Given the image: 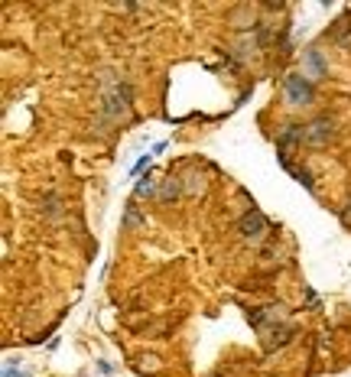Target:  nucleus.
I'll list each match as a JSON object with an SVG mask.
<instances>
[{
    "label": "nucleus",
    "instance_id": "1",
    "mask_svg": "<svg viewBox=\"0 0 351 377\" xmlns=\"http://www.w3.org/2000/svg\"><path fill=\"white\" fill-rule=\"evenodd\" d=\"M283 94H286L289 108H306V104H312L315 88L306 75H286L283 78Z\"/></svg>",
    "mask_w": 351,
    "mask_h": 377
},
{
    "label": "nucleus",
    "instance_id": "2",
    "mask_svg": "<svg viewBox=\"0 0 351 377\" xmlns=\"http://www.w3.org/2000/svg\"><path fill=\"white\" fill-rule=\"evenodd\" d=\"M332 127H335V124H332L329 117H319V120H312V124L306 127L303 140H306V143H312V146H325L329 140L335 137V134H332Z\"/></svg>",
    "mask_w": 351,
    "mask_h": 377
},
{
    "label": "nucleus",
    "instance_id": "3",
    "mask_svg": "<svg viewBox=\"0 0 351 377\" xmlns=\"http://www.w3.org/2000/svg\"><path fill=\"white\" fill-rule=\"evenodd\" d=\"M238 228H241V234H244V238L260 241L263 234H267V228H270V224H267V218H263L260 212H247V215L241 218V224H238Z\"/></svg>",
    "mask_w": 351,
    "mask_h": 377
},
{
    "label": "nucleus",
    "instance_id": "4",
    "mask_svg": "<svg viewBox=\"0 0 351 377\" xmlns=\"http://www.w3.org/2000/svg\"><path fill=\"white\" fill-rule=\"evenodd\" d=\"M179 192H182L179 179H176V176H169V179H166L160 189H156V198H160V202H169V198H176V195H179Z\"/></svg>",
    "mask_w": 351,
    "mask_h": 377
},
{
    "label": "nucleus",
    "instance_id": "5",
    "mask_svg": "<svg viewBox=\"0 0 351 377\" xmlns=\"http://www.w3.org/2000/svg\"><path fill=\"white\" fill-rule=\"evenodd\" d=\"M303 134H306L303 127H286L283 134H280V150H286V146H293V143H303Z\"/></svg>",
    "mask_w": 351,
    "mask_h": 377
},
{
    "label": "nucleus",
    "instance_id": "6",
    "mask_svg": "<svg viewBox=\"0 0 351 377\" xmlns=\"http://www.w3.org/2000/svg\"><path fill=\"white\" fill-rule=\"evenodd\" d=\"M146 195H156V182L150 176H143L137 182V198H146Z\"/></svg>",
    "mask_w": 351,
    "mask_h": 377
},
{
    "label": "nucleus",
    "instance_id": "7",
    "mask_svg": "<svg viewBox=\"0 0 351 377\" xmlns=\"http://www.w3.org/2000/svg\"><path fill=\"white\" fill-rule=\"evenodd\" d=\"M306 62H309L312 75H322V72H325V65H322V56H319V52H306Z\"/></svg>",
    "mask_w": 351,
    "mask_h": 377
},
{
    "label": "nucleus",
    "instance_id": "8",
    "mask_svg": "<svg viewBox=\"0 0 351 377\" xmlns=\"http://www.w3.org/2000/svg\"><path fill=\"white\" fill-rule=\"evenodd\" d=\"M189 192H202V189H205V182H202V176H195V172H192V176H189V186H186Z\"/></svg>",
    "mask_w": 351,
    "mask_h": 377
},
{
    "label": "nucleus",
    "instance_id": "9",
    "mask_svg": "<svg viewBox=\"0 0 351 377\" xmlns=\"http://www.w3.org/2000/svg\"><path fill=\"white\" fill-rule=\"evenodd\" d=\"M124 224H127V228H134V224H140V215H137V208H134V205H130V208H127V218H124Z\"/></svg>",
    "mask_w": 351,
    "mask_h": 377
},
{
    "label": "nucleus",
    "instance_id": "10",
    "mask_svg": "<svg viewBox=\"0 0 351 377\" xmlns=\"http://www.w3.org/2000/svg\"><path fill=\"white\" fill-rule=\"evenodd\" d=\"M143 166H150V156H140V163L134 166V172H140V169H143Z\"/></svg>",
    "mask_w": 351,
    "mask_h": 377
},
{
    "label": "nucleus",
    "instance_id": "11",
    "mask_svg": "<svg viewBox=\"0 0 351 377\" xmlns=\"http://www.w3.org/2000/svg\"><path fill=\"white\" fill-rule=\"evenodd\" d=\"M345 221L351 224V202H348V208H345Z\"/></svg>",
    "mask_w": 351,
    "mask_h": 377
}]
</instances>
